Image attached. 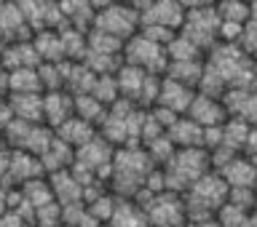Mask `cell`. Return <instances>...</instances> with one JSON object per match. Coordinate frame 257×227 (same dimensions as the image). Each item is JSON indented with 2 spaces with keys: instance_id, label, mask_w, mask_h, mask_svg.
<instances>
[{
  "instance_id": "15",
  "label": "cell",
  "mask_w": 257,
  "mask_h": 227,
  "mask_svg": "<svg viewBox=\"0 0 257 227\" xmlns=\"http://www.w3.org/2000/svg\"><path fill=\"white\" fill-rule=\"evenodd\" d=\"M166 136L172 139L177 150H190V147H204V128L198 123H193L188 115H180L169 126Z\"/></svg>"
},
{
  "instance_id": "1",
  "label": "cell",
  "mask_w": 257,
  "mask_h": 227,
  "mask_svg": "<svg viewBox=\"0 0 257 227\" xmlns=\"http://www.w3.org/2000/svg\"><path fill=\"white\" fill-rule=\"evenodd\" d=\"M153 168L156 166H153V160L142 147H118L115 155H112V166L107 176L110 192L115 198L134 200L145 190V182H148Z\"/></svg>"
},
{
  "instance_id": "23",
  "label": "cell",
  "mask_w": 257,
  "mask_h": 227,
  "mask_svg": "<svg viewBox=\"0 0 257 227\" xmlns=\"http://www.w3.org/2000/svg\"><path fill=\"white\" fill-rule=\"evenodd\" d=\"M72 102H75V118L86 120V123H91L94 128L104 120V115H107V107H104L102 102H96L91 94L72 96Z\"/></svg>"
},
{
  "instance_id": "19",
  "label": "cell",
  "mask_w": 257,
  "mask_h": 227,
  "mask_svg": "<svg viewBox=\"0 0 257 227\" xmlns=\"http://www.w3.org/2000/svg\"><path fill=\"white\" fill-rule=\"evenodd\" d=\"M54 134H56V139H62L67 147L78 150V147H83L86 142L94 139V136H96V128H94L91 123H86V120H80V118L72 115L67 123H62Z\"/></svg>"
},
{
  "instance_id": "28",
  "label": "cell",
  "mask_w": 257,
  "mask_h": 227,
  "mask_svg": "<svg viewBox=\"0 0 257 227\" xmlns=\"http://www.w3.org/2000/svg\"><path fill=\"white\" fill-rule=\"evenodd\" d=\"M249 214L252 211H244V208H236V206L225 203L220 211H217L214 219L220 222V227H249Z\"/></svg>"
},
{
  "instance_id": "9",
  "label": "cell",
  "mask_w": 257,
  "mask_h": 227,
  "mask_svg": "<svg viewBox=\"0 0 257 227\" xmlns=\"http://www.w3.org/2000/svg\"><path fill=\"white\" fill-rule=\"evenodd\" d=\"M188 118L193 123H198L201 128H214V126H222L228 120V110H225L222 99H212V96L196 94L190 102Z\"/></svg>"
},
{
  "instance_id": "32",
  "label": "cell",
  "mask_w": 257,
  "mask_h": 227,
  "mask_svg": "<svg viewBox=\"0 0 257 227\" xmlns=\"http://www.w3.org/2000/svg\"><path fill=\"white\" fill-rule=\"evenodd\" d=\"M0 96H6V67L0 62Z\"/></svg>"
},
{
  "instance_id": "35",
  "label": "cell",
  "mask_w": 257,
  "mask_h": 227,
  "mask_svg": "<svg viewBox=\"0 0 257 227\" xmlns=\"http://www.w3.org/2000/svg\"><path fill=\"white\" fill-rule=\"evenodd\" d=\"M254 64H257V62H254Z\"/></svg>"
},
{
  "instance_id": "18",
  "label": "cell",
  "mask_w": 257,
  "mask_h": 227,
  "mask_svg": "<svg viewBox=\"0 0 257 227\" xmlns=\"http://www.w3.org/2000/svg\"><path fill=\"white\" fill-rule=\"evenodd\" d=\"M32 46L40 56V64H59L67 62L64 59V46H62V35L56 30H43L32 35Z\"/></svg>"
},
{
  "instance_id": "8",
  "label": "cell",
  "mask_w": 257,
  "mask_h": 227,
  "mask_svg": "<svg viewBox=\"0 0 257 227\" xmlns=\"http://www.w3.org/2000/svg\"><path fill=\"white\" fill-rule=\"evenodd\" d=\"M40 176H46L40 158L30 155L24 150H11V160H8V168L3 176L6 187H22V184H27L32 179H40Z\"/></svg>"
},
{
  "instance_id": "12",
  "label": "cell",
  "mask_w": 257,
  "mask_h": 227,
  "mask_svg": "<svg viewBox=\"0 0 257 227\" xmlns=\"http://www.w3.org/2000/svg\"><path fill=\"white\" fill-rule=\"evenodd\" d=\"M0 62H3L6 72L11 70H38L40 67V56L32 46V40H19V43H8L0 51Z\"/></svg>"
},
{
  "instance_id": "14",
  "label": "cell",
  "mask_w": 257,
  "mask_h": 227,
  "mask_svg": "<svg viewBox=\"0 0 257 227\" xmlns=\"http://www.w3.org/2000/svg\"><path fill=\"white\" fill-rule=\"evenodd\" d=\"M48 184H51V192H54V200L59 206H75V203H83V184L75 179V174L70 171H59V174H51L48 176Z\"/></svg>"
},
{
  "instance_id": "30",
  "label": "cell",
  "mask_w": 257,
  "mask_h": 227,
  "mask_svg": "<svg viewBox=\"0 0 257 227\" xmlns=\"http://www.w3.org/2000/svg\"><path fill=\"white\" fill-rule=\"evenodd\" d=\"M8 160H11V147H8V144H6V139L0 136V182H3V176H6Z\"/></svg>"
},
{
  "instance_id": "2",
  "label": "cell",
  "mask_w": 257,
  "mask_h": 227,
  "mask_svg": "<svg viewBox=\"0 0 257 227\" xmlns=\"http://www.w3.org/2000/svg\"><path fill=\"white\" fill-rule=\"evenodd\" d=\"M182 203H185L188 222L214 219L217 211L228 203V184L217 171H206L201 179H196L182 192Z\"/></svg>"
},
{
  "instance_id": "10",
  "label": "cell",
  "mask_w": 257,
  "mask_h": 227,
  "mask_svg": "<svg viewBox=\"0 0 257 227\" xmlns=\"http://www.w3.org/2000/svg\"><path fill=\"white\" fill-rule=\"evenodd\" d=\"M193 96H196L193 88H188V86H182V83H177V80L164 75L161 78V91H158L156 107H164L169 112H174V115H188Z\"/></svg>"
},
{
  "instance_id": "20",
  "label": "cell",
  "mask_w": 257,
  "mask_h": 227,
  "mask_svg": "<svg viewBox=\"0 0 257 227\" xmlns=\"http://www.w3.org/2000/svg\"><path fill=\"white\" fill-rule=\"evenodd\" d=\"M107 227H150V224H148V216H145V208L137 200L118 198V206L112 211Z\"/></svg>"
},
{
  "instance_id": "33",
  "label": "cell",
  "mask_w": 257,
  "mask_h": 227,
  "mask_svg": "<svg viewBox=\"0 0 257 227\" xmlns=\"http://www.w3.org/2000/svg\"><path fill=\"white\" fill-rule=\"evenodd\" d=\"M254 195H257V187H254ZM254 208H257V206H254Z\"/></svg>"
},
{
  "instance_id": "26",
  "label": "cell",
  "mask_w": 257,
  "mask_h": 227,
  "mask_svg": "<svg viewBox=\"0 0 257 227\" xmlns=\"http://www.w3.org/2000/svg\"><path fill=\"white\" fill-rule=\"evenodd\" d=\"M91 96L96 102H102L104 107H112L118 99H120V94H118V83H115V75H96L94 80V88H91Z\"/></svg>"
},
{
  "instance_id": "21",
  "label": "cell",
  "mask_w": 257,
  "mask_h": 227,
  "mask_svg": "<svg viewBox=\"0 0 257 227\" xmlns=\"http://www.w3.org/2000/svg\"><path fill=\"white\" fill-rule=\"evenodd\" d=\"M11 94H43L38 70H11L6 72V96Z\"/></svg>"
},
{
  "instance_id": "5",
  "label": "cell",
  "mask_w": 257,
  "mask_h": 227,
  "mask_svg": "<svg viewBox=\"0 0 257 227\" xmlns=\"http://www.w3.org/2000/svg\"><path fill=\"white\" fill-rule=\"evenodd\" d=\"M120 59H123V64H132V67L148 72V75H158V78H164L166 70H169L166 48L153 43V40H148L142 32H137V35H132L123 43Z\"/></svg>"
},
{
  "instance_id": "11",
  "label": "cell",
  "mask_w": 257,
  "mask_h": 227,
  "mask_svg": "<svg viewBox=\"0 0 257 227\" xmlns=\"http://www.w3.org/2000/svg\"><path fill=\"white\" fill-rule=\"evenodd\" d=\"M75 115V102H72L70 91H48L43 94V123L56 131L62 123Z\"/></svg>"
},
{
  "instance_id": "16",
  "label": "cell",
  "mask_w": 257,
  "mask_h": 227,
  "mask_svg": "<svg viewBox=\"0 0 257 227\" xmlns=\"http://www.w3.org/2000/svg\"><path fill=\"white\" fill-rule=\"evenodd\" d=\"M11 115L24 123H43V94H11L6 96Z\"/></svg>"
},
{
  "instance_id": "27",
  "label": "cell",
  "mask_w": 257,
  "mask_h": 227,
  "mask_svg": "<svg viewBox=\"0 0 257 227\" xmlns=\"http://www.w3.org/2000/svg\"><path fill=\"white\" fill-rule=\"evenodd\" d=\"M32 227H64V211L62 206L51 200V203L40 206L35 216H32Z\"/></svg>"
},
{
  "instance_id": "6",
  "label": "cell",
  "mask_w": 257,
  "mask_h": 227,
  "mask_svg": "<svg viewBox=\"0 0 257 227\" xmlns=\"http://www.w3.org/2000/svg\"><path fill=\"white\" fill-rule=\"evenodd\" d=\"M94 27L110 38L126 40L140 32V16H137L134 6H120V3H94Z\"/></svg>"
},
{
  "instance_id": "4",
  "label": "cell",
  "mask_w": 257,
  "mask_h": 227,
  "mask_svg": "<svg viewBox=\"0 0 257 227\" xmlns=\"http://www.w3.org/2000/svg\"><path fill=\"white\" fill-rule=\"evenodd\" d=\"M134 200L145 208V216H148L150 227H185L188 224L182 195H177V192H158V195H150L148 190H142Z\"/></svg>"
},
{
  "instance_id": "17",
  "label": "cell",
  "mask_w": 257,
  "mask_h": 227,
  "mask_svg": "<svg viewBox=\"0 0 257 227\" xmlns=\"http://www.w3.org/2000/svg\"><path fill=\"white\" fill-rule=\"evenodd\" d=\"M72 163H75V150L67 147L62 139H56L48 144V150L40 155V166H43V174L51 176V174H59V171H67V168H72Z\"/></svg>"
},
{
  "instance_id": "25",
  "label": "cell",
  "mask_w": 257,
  "mask_h": 227,
  "mask_svg": "<svg viewBox=\"0 0 257 227\" xmlns=\"http://www.w3.org/2000/svg\"><path fill=\"white\" fill-rule=\"evenodd\" d=\"M214 11H217V19L220 22L241 24V27H244V24L249 22V14H252V6L238 3V0H230V3H217Z\"/></svg>"
},
{
  "instance_id": "29",
  "label": "cell",
  "mask_w": 257,
  "mask_h": 227,
  "mask_svg": "<svg viewBox=\"0 0 257 227\" xmlns=\"http://www.w3.org/2000/svg\"><path fill=\"white\" fill-rule=\"evenodd\" d=\"M228 203L236 206V208H244V211H254V206H257L254 187H236V190H228Z\"/></svg>"
},
{
  "instance_id": "34",
  "label": "cell",
  "mask_w": 257,
  "mask_h": 227,
  "mask_svg": "<svg viewBox=\"0 0 257 227\" xmlns=\"http://www.w3.org/2000/svg\"><path fill=\"white\" fill-rule=\"evenodd\" d=\"M0 99H6V96H0Z\"/></svg>"
},
{
  "instance_id": "31",
  "label": "cell",
  "mask_w": 257,
  "mask_h": 227,
  "mask_svg": "<svg viewBox=\"0 0 257 227\" xmlns=\"http://www.w3.org/2000/svg\"><path fill=\"white\" fill-rule=\"evenodd\" d=\"M185 227H220L217 219H204V222H188Z\"/></svg>"
},
{
  "instance_id": "24",
  "label": "cell",
  "mask_w": 257,
  "mask_h": 227,
  "mask_svg": "<svg viewBox=\"0 0 257 227\" xmlns=\"http://www.w3.org/2000/svg\"><path fill=\"white\" fill-rule=\"evenodd\" d=\"M166 56H169V64H172V62H198L204 54H201L185 35H180V32H177L174 40L166 46Z\"/></svg>"
},
{
  "instance_id": "13",
  "label": "cell",
  "mask_w": 257,
  "mask_h": 227,
  "mask_svg": "<svg viewBox=\"0 0 257 227\" xmlns=\"http://www.w3.org/2000/svg\"><path fill=\"white\" fill-rule=\"evenodd\" d=\"M228 184V190L236 187H257V168L252 166V160L246 155H236L233 160H228L220 171H217Z\"/></svg>"
},
{
  "instance_id": "22",
  "label": "cell",
  "mask_w": 257,
  "mask_h": 227,
  "mask_svg": "<svg viewBox=\"0 0 257 227\" xmlns=\"http://www.w3.org/2000/svg\"><path fill=\"white\" fill-rule=\"evenodd\" d=\"M201 75H204V59H198V62H172L169 70H166V78H172V80H177V83L193 88V91L198 88Z\"/></svg>"
},
{
  "instance_id": "7",
  "label": "cell",
  "mask_w": 257,
  "mask_h": 227,
  "mask_svg": "<svg viewBox=\"0 0 257 227\" xmlns=\"http://www.w3.org/2000/svg\"><path fill=\"white\" fill-rule=\"evenodd\" d=\"M142 27H164L172 32H180L185 24V8L180 0H161V3H140L134 6Z\"/></svg>"
},
{
  "instance_id": "3",
  "label": "cell",
  "mask_w": 257,
  "mask_h": 227,
  "mask_svg": "<svg viewBox=\"0 0 257 227\" xmlns=\"http://www.w3.org/2000/svg\"><path fill=\"white\" fill-rule=\"evenodd\" d=\"M164 171V184L166 192L182 195L196 179H201L206 171H212V160L204 147H190V150H177L172 160L161 168Z\"/></svg>"
}]
</instances>
